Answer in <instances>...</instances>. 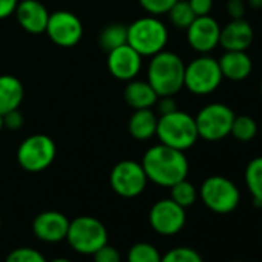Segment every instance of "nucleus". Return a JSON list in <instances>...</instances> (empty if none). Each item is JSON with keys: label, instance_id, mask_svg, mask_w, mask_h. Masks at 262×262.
I'll list each match as a JSON object with an SVG mask.
<instances>
[{"label": "nucleus", "instance_id": "obj_1", "mask_svg": "<svg viewBox=\"0 0 262 262\" xmlns=\"http://www.w3.org/2000/svg\"><path fill=\"white\" fill-rule=\"evenodd\" d=\"M144 171L156 185L173 187L179 181L187 179L188 174V159L184 151L167 147L164 144L155 145L144 155L142 159Z\"/></svg>", "mask_w": 262, "mask_h": 262}, {"label": "nucleus", "instance_id": "obj_2", "mask_svg": "<svg viewBox=\"0 0 262 262\" xmlns=\"http://www.w3.org/2000/svg\"><path fill=\"white\" fill-rule=\"evenodd\" d=\"M184 60L178 54L164 50L151 57L147 82L153 86L159 97L174 96L184 88Z\"/></svg>", "mask_w": 262, "mask_h": 262}, {"label": "nucleus", "instance_id": "obj_3", "mask_svg": "<svg viewBox=\"0 0 262 262\" xmlns=\"http://www.w3.org/2000/svg\"><path fill=\"white\" fill-rule=\"evenodd\" d=\"M156 136L161 144L181 151L191 148L199 139L194 117L181 110L162 114L158 119Z\"/></svg>", "mask_w": 262, "mask_h": 262}, {"label": "nucleus", "instance_id": "obj_4", "mask_svg": "<svg viewBox=\"0 0 262 262\" xmlns=\"http://www.w3.org/2000/svg\"><path fill=\"white\" fill-rule=\"evenodd\" d=\"M168 42V30L155 16L135 20L126 27V43L142 57H153L165 50Z\"/></svg>", "mask_w": 262, "mask_h": 262}, {"label": "nucleus", "instance_id": "obj_5", "mask_svg": "<svg viewBox=\"0 0 262 262\" xmlns=\"http://www.w3.org/2000/svg\"><path fill=\"white\" fill-rule=\"evenodd\" d=\"M222 80L224 76L221 73L219 62L207 54H202L185 65L184 86L196 96L214 93Z\"/></svg>", "mask_w": 262, "mask_h": 262}, {"label": "nucleus", "instance_id": "obj_6", "mask_svg": "<svg viewBox=\"0 0 262 262\" xmlns=\"http://www.w3.org/2000/svg\"><path fill=\"white\" fill-rule=\"evenodd\" d=\"M199 196L205 207L217 214H228L234 211L241 202V191L236 184L219 174L210 176L202 182Z\"/></svg>", "mask_w": 262, "mask_h": 262}, {"label": "nucleus", "instance_id": "obj_7", "mask_svg": "<svg viewBox=\"0 0 262 262\" xmlns=\"http://www.w3.org/2000/svg\"><path fill=\"white\" fill-rule=\"evenodd\" d=\"M65 239L77 253L93 254L108 242V231L99 219L93 216H79L70 222Z\"/></svg>", "mask_w": 262, "mask_h": 262}, {"label": "nucleus", "instance_id": "obj_8", "mask_svg": "<svg viewBox=\"0 0 262 262\" xmlns=\"http://www.w3.org/2000/svg\"><path fill=\"white\" fill-rule=\"evenodd\" d=\"M234 111L225 103H208L194 117L198 135L208 142H217L230 136Z\"/></svg>", "mask_w": 262, "mask_h": 262}, {"label": "nucleus", "instance_id": "obj_9", "mask_svg": "<svg viewBox=\"0 0 262 262\" xmlns=\"http://www.w3.org/2000/svg\"><path fill=\"white\" fill-rule=\"evenodd\" d=\"M56 158V144L47 135H33L27 138L17 150L19 165L30 171L39 173L47 170Z\"/></svg>", "mask_w": 262, "mask_h": 262}, {"label": "nucleus", "instance_id": "obj_10", "mask_svg": "<svg viewBox=\"0 0 262 262\" xmlns=\"http://www.w3.org/2000/svg\"><path fill=\"white\" fill-rule=\"evenodd\" d=\"M148 178L142 164L136 161H120L110 173V185L116 194L122 198H136L147 187Z\"/></svg>", "mask_w": 262, "mask_h": 262}, {"label": "nucleus", "instance_id": "obj_11", "mask_svg": "<svg viewBox=\"0 0 262 262\" xmlns=\"http://www.w3.org/2000/svg\"><path fill=\"white\" fill-rule=\"evenodd\" d=\"M45 33L56 45L62 48H71L80 42L83 36V27L76 14L70 11H56L50 14Z\"/></svg>", "mask_w": 262, "mask_h": 262}, {"label": "nucleus", "instance_id": "obj_12", "mask_svg": "<svg viewBox=\"0 0 262 262\" xmlns=\"http://www.w3.org/2000/svg\"><path fill=\"white\" fill-rule=\"evenodd\" d=\"M148 217L153 230L162 236L178 234L187 222L185 208L178 205L171 198L158 201L151 207Z\"/></svg>", "mask_w": 262, "mask_h": 262}, {"label": "nucleus", "instance_id": "obj_13", "mask_svg": "<svg viewBox=\"0 0 262 262\" xmlns=\"http://www.w3.org/2000/svg\"><path fill=\"white\" fill-rule=\"evenodd\" d=\"M185 31L188 45L201 54H207L219 45L221 27L210 14L196 17Z\"/></svg>", "mask_w": 262, "mask_h": 262}, {"label": "nucleus", "instance_id": "obj_14", "mask_svg": "<svg viewBox=\"0 0 262 262\" xmlns=\"http://www.w3.org/2000/svg\"><path fill=\"white\" fill-rule=\"evenodd\" d=\"M106 67L113 77L119 80H133L142 68V56L128 43L108 53Z\"/></svg>", "mask_w": 262, "mask_h": 262}, {"label": "nucleus", "instance_id": "obj_15", "mask_svg": "<svg viewBox=\"0 0 262 262\" xmlns=\"http://www.w3.org/2000/svg\"><path fill=\"white\" fill-rule=\"evenodd\" d=\"M70 221L60 211H43L33 221V233L43 242H60L67 237Z\"/></svg>", "mask_w": 262, "mask_h": 262}, {"label": "nucleus", "instance_id": "obj_16", "mask_svg": "<svg viewBox=\"0 0 262 262\" xmlns=\"http://www.w3.org/2000/svg\"><path fill=\"white\" fill-rule=\"evenodd\" d=\"M19 25L30 34H42L47 30L50 13L39 0H20L14 11Z\"/></svg>", "mask_w": 262, "mask_h": 262}, {"label": "nucleus", "instance_id": "obj_17", "mask_svg": "<svg viewBox=\"0 0 262 262\" xmlns=\"http://www.w3.org/2000/svg\"><path fill=\"white\" fill-rule=\"evenodd\" d=\"M254 39V31L245 19H231L221 28L219 45L225 51H245Z\"/></svg>", "mask_w": 262, "mask_h": 262}, {"label": "nucleus", "instance_id": "obj_18", "mask_svg": "<svg viewBox=\"0 0 262 262\" xmlns=\"http://www.w3.org/2000/svg\"><path fill=\"white\" fill-rule=\"evenodd\" d=\"M217 62L224 79L233 82L245 80L253 71V62L245 51H225Z\"/></svg>", "mask_w": 262, "mask_h": 262}, {"label": "nucleus", "instance_id": "obj_19", "mask_svg": "<svg viewBox=\"0 0 262 262\" xmlns=\"http://www.w3.org/2000/svg\"><path fill=\"white\" fill-rule=\"evenodd\" d=\"M123 99L131 108L144 110V108H151L153 105H156L159 96L147 80L133 79V80H128V85L125 86Z\"/></svg>", "mask_w": 262, "mask_h": 262}, {"label": "nucleus", "instance_id": "obj_20", "mask_svg": "<svg viewBox=\"0 0 262 262\" xmlns=\"http://www.w3.org/2000/svg\"><path fill=\"white\" fill-rule=\"evenodd\" d=\"M25 90L22 82L11 74L0 76V114L17 110L24 100Z\"/></svg>", "mask_w": 262, "mask_h": 262}, {"label": "nucleus", "instance_id": "obj_21", "mask_svg": "<svg viewBox=\"0 0 262 262\" xmlns=\"http://www.w3.org/2000/svg\"><path fill=\"white\" fill-rule=\"evenodd\" d=\"M158 116L150 110H135L133 116L129 117L128 129L129 135L136 141H148L153 136H156V128H158Z\"/></svg>", "mask_w": 262, "mask_h": 262}, {"label": "nucleus", "instance_id": "obj_22", "mask_svg": "<svg viewBox=\"0 0 262 262\" xmlns=\"http://www.w3.org/2000/svg\"><path fill=\"white\" fill-rule=\"evenodd\" d=\"M245 185L256 207H262V156L251 159L245 168Z\"/></svg>", "mask_w": 262, "mask_h": 262}, {"label": "nucleus", "instance_id": "obj_23", "mask_svg": "<svg viewBox=\"0 0 262 262\" xmlns=\"http://www.w3.org/2000/svg\"><path fill=\"white\" fill-rule=\"evenodd\" d=\"M125 43H126V27L122 24L106 25L99 34V45L106 53Z\"/></svg>", "mask_w": 262, "mask_h": 262}, {"label": "nucleus", "instance_id": "obj_24", "mask_svg": "<svg viewBox=\"0 0 262 262\" xmlns=\"http://www.w3.org/2000/svg\"><path fill=\"white\" fill-rule=\"evenodd\" d=\"M230 135L239 142H250L257 135V123L253 117H250L247 114L234 116Z\"/></svg>", "mask_w": 262, "mask_h": 262}, {"label": "nucleus", "instance_id": "obj_25", "mask_svg": "<svg viewBox=\"0 0 262 262\" xmlns=\"http://www.w3.org/2000/svg\"><path fill=\"white\" fill-rule=\"evenodd\" d=\"M167 14L170 17V22L179 30H187L191 25V22L196 19L188 0H178V2L168 10Z\"/></svg>", "mask_w": 262, "mask_h": 262}, {"label": "nucleus", "instance_id": "obj_26", "mask_svg": "<svg viewBox=\"0 0 262 262\" xmlns=\"http://www.w3.org/2000/svg\"><path fill=\"white\" fill-rule=\"evenodd\" d=\"M170 188H171V199H173L178 205H181V207H184V208L191 207V205L196 202L198 194H199V191L196 190V187H194L191 182H188L187 179L179 181L178 184H174V185L170 187Z\"/></svg>", "mask_w": 262, "mask_h": 262}, {"label": "nucleus", "instance_id": "obj_27", "mask_svg": "<svg viewBox=\"0 0 262 262\" xmlns=\"http://www.w3.org/2000/svg\"><path fill=\"white\" fill-rule=\"evenodd\" d=\"M162 254L159 250L148 242H138L129 248L126 260L128 262H161Z\"/></svg>", "mask_w": 262, "mask_h": 262}, {"label": "nucleus", "instance_id": "obj_28", "mask_svg": "<svg viewBox=\"0 0 262 262\" xmlns=\"http://www.w3.org/2000/svg\"><path fill=\"white\" fill-rule=\"evenodd\" d=\"M161 262H204L202 256L190 247H176L167 251Z\"/></svg>", "mask_w": 262, "mask_h": 262}, {"label": "nucleus", "instance_id": "obj_29", "mask_svg": "<svg viewBox=\"0 0 262 262\" xmlns=\"http://www.w3.org/2000/svg\"><path fill=\"white\" fill-rule=\"evenodd\" d=\"M5 262H48V260L39 250L31 247H20L13 250L7 256Z\"/></svg>", "mask_w": 262, "mask_h": 262}, {"label": "nucleus", "instance_id": "obj_30", "mask_svg": "<svg viewBox=\"0 0 262 262\" xmlns=\"http://www.w3.org/2000/svg\"><path fill=\"white\" fill-rule=\"evenodd\" d=\"M176 2L178 0H139L141 7L153 16L167 14Z\"/></svg>", "mask_w": 262, "mask_h": 262}, {"label": "nucleus", "instance_id": "obj_31", "mask_svg": "<svg viewBox=\"0 0 262 262\" xmlns=\"http://www.w3.org/2000/svg\"><path fill=\"white\" fill-rule=\"evenodd\" d=\"M93 257H94V262H120L122 260L120 253L114 247H110L108 244H105L97 251H94Z\"/></svg>", "mask_w": 262, "mask_h": 262}, {"label": "nucleus", "instance_id": "obj_32", "mask_svg": "<svg viewBox=\"0 0 262 262\" xmlns=\"http://www.w3.org/2000/svg\"><path fill=\"white\" fill-rule=\"evenodd\" d=\"M245 8H247V2H244V0H227L225 4L227 14L231 19H244Z\"/></svg>", "mask_w": 262, "mask_h": 262}, {"label": "nucleus", "instance_id": "obj_33", "mask_svg": "<svg viewBox=\"0 0 262 262\" xmlns=\"http://www.w3.org/2000/svg\"><path fill=\"white\" fill-rule=\"evenodd\" d=\"M2 117H4V126H7L8 129H20L24 125V114L19 111V108L4 114Z\"/></svg>", "mask_w": 262, "mask_h": 262}, {"label": "nucleus", "instance_id": "obj_34", "mask_svg": "<svg viewBox=\"0 0 262 262\" xmlns=\"http://www.w3.org/2000/svg\"><path fill=\"white\" fill-rule=\"evenodd\" d=\"M188 4L196 17L208 16L213 8V0H188Z\"/></svg>", "mask_w": 262, "mask_h": 262}, {"label": "nucleus", "instance_id": "obj_35", "mask_svg": "<svg viewBox=\"0 0 262 262\" xmlns=\"http://www.w3.org/2000/svg\"><path fill=\"white\" fill-rule=\"evenodd\" d=\"M156 103H158V111H159L161 116H162V114L173 113V111L178 110V105H176V102L173 100V96H162V97L158 99Z\"/></svg>", "mask_w": 262, "mask_h": 262}, {"label": "nucleus", "instance_id": "obj_36", "mask_svg": "<svg viewBox=\"0 0 262 262\" xmlns=\"http://www.w3.org/2000/svg\"><path fill=\"white\" fill-rule=\"evenodd\" d=\"M19 0H0V20L8 19L14 14Z\"/></svg>", "mask_w": 262, "mask_h": 262}, {"label": "nucleus", "instance_id": "obj_37", "mask_svg": "<svg viewBox=\"0 0 262 262\" xmlns=\"http://www.w3.org/2000/svg\"><path fill=\"white\" fill-rule=\"evenodd\" d=\"M247 4L254 8V10H260L262 8V0H247Z\"/></svg>", "mask_w": 262, "mask_h": 262}, {"label": "nucleus", "instance_id": "obj_38", "mask_svg": "<svg viewBox=\"0 0 262 262\" xmlns=\"http://www.w3.org/2000/svg\"><path fill=\"white\" fill-rule=\"evenodd\" d=\"M50 262H73V260H70V259H67V257H57V259H53V260H50Z\"/></svg>", "mask_w": 262, "mask_h": 262}, {"label": "nucleus", "instance_id": "obj_39", "mask_svg": "<svg viewBox=\"0 0 262 262\" xmlns=\"http://www.w3.org/2000/svg\"><path fill=\"white\" fill-rule=\"evenodd\" d=\"M4 128V117H2V114H0V129Z\"/></svg>", "mask_w": 262, "mask_h": 262}, {"label": "nucleus", "instance_id": "obj_40", "mask_svg": "<svg viewBox=\"0 0 262 262\" xmlns=\"http://www.w3.org/2000/svg\"><path fill=\"white\" fill-rule=\"evenodd\" d=\"M259 91H260V96H262V79H260V85H259Z\"/></svg>", "mask_w": 262, "mask_h": 262}, {"label": "nucleus", "instance_id": "obj_41", "mask_svg": "<svg viewBox=\"0 0 262 262\" xmlns=\"http://www.w3.org/2000/svg\"><path fill=\"white\" fill-rule=\"evenodd\" d=\"M0 227H2V216H0Z\"/></svg>", "mask_w": 262, "mask_h": 262}, {"label": "nucleus", "instance_id": "obj_42", "mask_svg": "<svg viewBox=\"0 0 262 262\" xmlns=\"http://www.w3.org/2000/svg\"><path fill=\"white\" fill-rule=\"evenodd\" d=\"M230 262H242V260H230Z\"/></svg>", "mask_w": 262, "mask_h": 262}]
</instances>
